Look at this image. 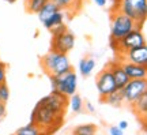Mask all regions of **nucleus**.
I'll use <instances>...</instances> for the list:
<instances>
[{
  "label": "nucleus",
  "mask_w": 147,
  "mask_h": 135,
  "mask_svg": "<svg viewBox=\"0 0 147 135\" xmlns=\"http://www.w3.org/2000/svg\"><path fill=\"white\" fill-rule=\"evenodd\" d=\"M93 1H94L98 7H105L106 3H108V0H93Z\"/></svg>",
  "instance_id": "obj_31"
},
{
  "label": "nucleus",
  "mask_w": 147,
  "mask_h": 135,
  "mask_svg": "<svg viewBox=\"0 0 147 135\" xmlns=\"http://www.w3.org/2000/svg\"><path fill=\"white\" fill-rule=\"evenodd\" d=\"M97 132V126L95 124H80L78 126L75 130H74V134L76 135H93Z\"/></svg>",
  "instance_id": "obj_22"
},
{
  "label": "nucleus",
  "mask_w": 147,
  "mask_h": 135,
  "mask_svg": "<svg viewBox=\"0 0 147 135\" xmlns=\"http://www.w3.org/2000/svg\"><path fill=\"white\" fill-rule=\"evenodd\" d=\"M119 60H127V62L140 64V66H147V45L129 49L128 52L119 55Z\"/></svg>",
  "instance_id": "obj_11"
},
{
  "label": "nucleus",
  "mask_w": 147,
  "mask_h": 135,
  "mask_svg": "<svg viewBox=\"0 0 147 135\" xmlns=\"http://www.w3.org/2000/svg\"><path fill=\"white\" fill-rule=\"evenodd\" d=\"M135 27H140V25L135 23L124 12H121L119 10L112 12V16H110V38H115L119 41L120 38H123L131 30H134Z\"/></svg>",
  "instance_id": "obj_3"
},
{
  "label": "nucleus",
  "mask_w": 147,
  "mask_h": 135,
  "mask_svg": "<svg viewBox=\"0 0 147 135\" xmlns=\"http://www.w3.org/2000/svg\"><path fill=\"white\" fill-rule=\"evenodd\" d=\"M101 101L112 105V107H121L123 102H124V96H123L121 89H116L115 92H112L110 94H108V96L104 97Z\"/></svg>",
  "instance_id": "obj_18"
},
{
  "label": "nucleus",
  "mask_w": 147,
  "mask_h": 135,
  "mask_svg": "<svg viewBox=\"0 0 147 135\" xmlns=\"http://www.w3.org/2000/svg\"><path fill=\"white\" fill-rule=\"evenodd\" d=\"M79 73L82 77H90L91 73L94 71L95 68V60L93 57H83L80 62H79Z\"/></svg>",
  "instance_id": "obj_17"
},
{
  "label": "nucleus",
  "mask_w": 147,
  "mask_h": 135,
  "mask_svg": "<svg viewBox=\"0 0 147 135\" xmlns=\"http://www.w3.org/2000/svg\"><path fill=\"white\" fill-rule=\"evenodd\" d=\"M117 126H119V128H121L123 131H125L129 124H128V121H127V120H121V121H119V124Z\"/></svg>",
  "instance_id": "obj_29"
},
{
  "label": "nucleus",
  "mask_w": 147,
  "mask_h": 135,
  "mask_svg": "<svg viewBox=\"0 0 147 135\" xmlns=\"http://www.w3.org/2000/svg\"><path fill=\"white\" fill-rule=\"evenodd\" d=\"M74 47H75V34L68 29L52 36V51L60 53H68Z\"/></svg>",
  "instance_id": "obj_9"
},
{
  "label": "nucleus",
  "mask_w": 147,
  "mask_h": 135,
  "mask_svg": "<svg viewBox=\"0 0 147 135\" xmlns=\"http://www.w3.org/2000/svg\"><path fill=\"white\" fill-rule=\"evenodd\" d=\"M64 18H65V11L59 10V11H56L52 16H49L42 25L47 27L48 30H51V29H53L55 26H57L60 23H64Z\"/></svg>",
  "instance_id": "obj_19"
},
{
  "label": "nucleus",
  "mask_w": 147,
  "mask_h": 135,
  "mask_svg": "<svg viewBox=\"0 0 147 135\" xmlns=\"http://www.w3.org/2000/svg\"><path fill=\"white\" fill-rule=\"evenodd\" d=\"M144 44H146V37L142 33V27H135L134 30H131L128 34H125L123 38L117 41V51L116 52L119 55H123V53L128 52L129 49L142 47Z\"/></svg>",
  "instance_id": "obj_6"
},
{
  "label": "nucleus",
  "mask_w": 147,
  "mask_h": 135,
  "mask_svg": "<svg viewBox=\"0 0 147 135\" xmlns=\"http://www.w3.org/2000/svg\"><path fill=\"white\" fill-rule=\"evenodd\" d=\"M108 67H109L110 71H112V75H113V79H115V83H116V88L123 89L124 85L129 81V78H128V75H127L125 71H124V68L121 66L120 60H113V62H110L109 64H108Z\"/></svg>",
  "instance_id": "obj_12"
},
{
  "label": "nucleus",
  "mask_w": 147,
  "mask_h": 135,
  "mask_svg": "<svg viewBox=\"0 0 147 135\" xmlns=\"http://www.w3.org/2000/svg\"><path fill=\"white\" fill-rule=\"evenodd\" d=\"M59 5L60 10L65 11V14H75L80 10L83 0H53Z\"/></svg>",
  "instance_id": "obj_15"
},
{
  "label": "nucleus",
  "mask_w": 147,
  "mask_h": 135,
  "mask_svg": "<svg viewBox=\"0 0 147 135\" xmlns=\"http://www.w3.org/2000/svg\"><path fill=\"white\" fill-rule=\"evenodd\" d=\"M40 102L44 105H47L48 108H51L52 111L57 112L60 115H64L68 107V97L63 93H59L56 90H52V93L48 94L47 97H44L40 100Z\"/></svg>",
  "instance_id": "obj_10"
},
{
  "label": "nucleus",
  "mask_w": 147,
  "mask_h": 135,
  "mask_svg": "<svg viewBox=\"0 0 147 135\" xmlns=\"http://www.w3.org/2000/svg\"><path fill=\"white\" fill-rule=\"evenodd\" d=\"M16 134L18 135H38V134H42V132L33 121H30L29 124L21 127L19 130H16Z\"/></svg>",
  "instance_id": "obj_21"
},
{
  "label": "nucleus",
  "mask_w": 147,
  "mask_h": 135,
  "mask_svg": "<svg viewBox=\"0 0 147 135\" xmlns=\"http://www.w3.org/2000/svg\"><path fill=\"white\" fill-rule=\"evenodd\" d=\"M95 86H97V90H98V93H100L101 100L117 89L116 88L115 79H113V75H112V71H110L109 67H105L97 75Z\"/></svg>",
  "instance_id": "obj_8"
},
{
  "label": "nucleus",
  "mask_w": 147,
  "mask_h": 135,
  "mask_svg": "<svg viewBox=\"0 0 147 135\" xmlns=\"http://www.w3.org/2000/svg\"><path fill=\"white\" fill-rule=\"evenodd\" d=\"M63 120L64 115L55 112L51 108H48L47 105L41 104L40 101L30 115V121H33L41 130L42 134H51L57 131L63 124Z\"/></svg>",
  "instance_id": "obj_1"
},
{
  "label": "nucleus",
  "mask_w": 147,
  "mask_h": 135,
  "mask_svg": "<svg viewBox=\"0 0 147 135\" xmlns=\"http://www.w3.org/2000/svg\"><path fill=\"white\" fill-rule=\"evenodd\" d=\"M41 67L45 73L51 75H60L72 70V66L69 63L67 53H60L56 51L48 52L44 57H41Z\"/></svg>",
  "instance_id": "obj_2"
},
{
  "label": "nucleus",
  "mask_w": 147,
  "mask_h": 135,
  "mask_svg": "<svg viewBox=\"0 0 147 135\" xmlns=\"http://www.w3.org/2000/svg\"><path fill=\"white\" fill-rule=\"evenodd\" d=\"M129 105H131L132 111H134L139 117H140V116H142V117H146V115H147V92L143 93L139 98L135 100V101Z\"/></svg>",
  "instance_id": "obj_16"
},
{
  "label": "nucleus",
  "mask_w": 147,
  "mask_h": 135,
  "mask_svg": "<svg viewBox=\"0 0 147 135\" xmlns=\"http://www.w3.org/2000/svg\"><path fill=\"white\" fill-rule=\"evenodd\" d=\"M8 98H10V88H8L7 83L4 82L0 85V100H1V102L7 104Z\"/></svg>",
  "instance_id": "obj_24"
},
{
  "label": "nucleus",
  "mask_w": 147,
  "mask_h": 135,
  "mask_svg": "<svg viewBox=\"0 0 147 135\" xmlns=\"http://www.w3.org/2000/svg\"><path fill=\"white\" fill-rule=\"evenodd\" d=\"M84 107H86V109H87V111H89V112H91V113H93V112H94L95 111V108H94V105L91 104V102H90V101H86V102H84Z\"/></svg>",
  "instance_id": "obj_30"
},
{
  "label": "nucleus",
  "mask_w": 147,
  "mask_h": 135,
  "mask_svg": "<svg viewBox=\"0 0 147 135\" xmlns=\"http://www.w3.org/2000/svg\"><path fill=\"white\" fill-rule=\"evenodd\" d=\"M68 105L71 107V111H72L74 113H80L84 108V102L82 97L79 96V94H72V96H69L68 97Z\"/></svg>",
  "instance_id": "obj_20"
},
{
  "label": "nucleus",
  "mask_w": 147,
  "mask_h": 135,
  "mask_svg": "<svg viewBox=\"0 0 147 135\" xmlns=\"http://www.w3.org/2000/svg\"><path fill=\"white\" fill-rule=\"evenodd\" d=\"M120 63L129 79H142V78H146L147 77L146 66L135 64V63L127 62V60H120Z\"/></svg>",
  "instance_id": "obj_13"
},
{
  "label": "nucleus",
  "mask_w": 147,
  "mask_h": 135,
  "mask_svg": "<svg viewBox=\"0 0 147 135\" xmlns=\"http://www.w3.org/2000/svg\"><path fill=\"white\" fill-rule=\"evenodd\" d=\"M5 113H7V108H5V104H4V102H0V120L4 119Z\"/></svg>",
  "instance_id": "obj_28"
},
{
  "label": "nucleus",
  "mask_w": 147,
  "mask_h": 135,
  "mask_svg": "<svg viewBox=\"0 0 147 135\" xmlns=\"http://www.w3.org/2000/svg\"><path fill=\"white\" fill-rule=\"evenodd\" d=\"M4 1H7V3H15L16 0H4Z\"/></svg>",
  "instance_id": "obj_32"
},
{
  "label": "nucleus",
  "mask_w": 147,
  "mask_h": 135,
  "mask_svg": "<svg viewBox=\"0 0 147 135\" xmlns=\"http://www.w3.org/2000/svg\"><path fill=\"white\" fill-rule=\"evenodd\" d=\"M124 132V131L121 130V128H119V126H112L109 128V134L110 135H121Z\"/></svg>",
  "instance_id": "obj_27"
},
{
  "label": "nucleus",
  "mask_w": 147,
  "mask_h": 135,
  "mask_svg": "<svg viewBox=\"0 0 147 135\" xmlns=\"http://www.w3.org/2000/svg\"><path fill=\"white\" fill-rule=\"evenodd\" d=\"M49 78H51V83H52V90L65 94L67 97L76 93L78 75L72 70H69L64 74H60V75H51Z\"/></svg>",
  "instance_id": "obj_5"
},
{
  "label": "nucleus",
  "mask_w": 147,
  "mask_h": 135,
  "mask_svg": "<svg viewBox=\"0 0 147 135\" xmlns=\"http://www.w3.org/2000/svg\"><path fill=\"white\" fill-rule=\"evenodd\" d=\"M64 30H67V25L65 23H60L57 26H55L53 29H51V33H52V36H55V34H59V33H61Z\"/></svg>",
  "instance_id": "obj_26"
},
{
  "label": "nucleus",
  "mask_w": 147,
  "mask_h": 135,
  "mask_svg": "<svg viewBox=\"0 0 147 135\" xmlns=\"http://www.w3.org/2000/svg\"><path fill=\"white\" fill-rule=\"evenodd\" d=\"M124 101L128 104H132L135 100H138L143 93L147 92V81L146 78L142 79H129L121 89Z\"/></svg>",
  "instance_id": "obj_7"
},
{
  "label": "nucleus",
  "mask_w": 147,
  "mask_h": 135,
  "mask_svg": "<svg viewBox=\"0 0 147 135\" xmlns=\"http://www.w3.org/2000/svg\"><path fill=\"white\" fill-rule=\"evenodd\" d=\"M0 102H1V100H0Z\"/></svg>",
  "instance_id": "obj_33"
},
{
  "label": "nucleus",
  "mask_w": 147,
  "mask_h": 135,
  "mask_svg": "<svg viewBox=\"0 0 147 135\" xmlns=\"http://www.w3.org/2000/svg\"><path fill=\"white\" fill-rule=\"evenodd\" d=\"M117 10L124 12L135 23L142 26L147 15V0H119Z\"/></svg>",
  "instance_id": "obj_4"
},
{
  "label": "nucleus",
  "mask_w": 147,
  "mask_h": 135,
  "mask_svg": "<svg viewBox=\"0 0 147 135\" xmlns=\"http://www.w3.org/2000/svg\"><path fill=\"white\" fill-rule=\"evenodd\" d=\"M5 75H7V66L3 62H0V85L5 82Z\"/></svg>",
  "instance_id": "obj_25"
},
{
  "label": "nucleus",
  "mask_w": 147,
  "mask_h": 135,
  "mask_svg": "<svg viewBox=\"0 0 147 135\" xmlns=\"http://www.w3.org/2000/svg\"><path fill=\"white\" fill-rule=\"evenodd\" d=\"M60 8H59V5L53 1V0H47L45 3H44V5L41 7V10L37 12V15H38V19H40V22L41 23H44V22L47 21L49 16H52L56 11H59Z\"/></svg>",
  "instance_id": "obj_14"
},
{
  "label": "nucleus",
  "mask_w": 147,
  "mask_h": 135,
  "mask_svg": "<svg viewBox=\"0 0 147 135\" xmlns=\"http://www.w3.org/2000/svg\"><path fill=\"white\" fill-rule=\"evenodd\" d=\"M47 0H26V10L27 12L32 14H37L38 11L41 10V7L44 5Z\"/></svg>",
  "instance_id": "obj_23"
}]
</instances>
